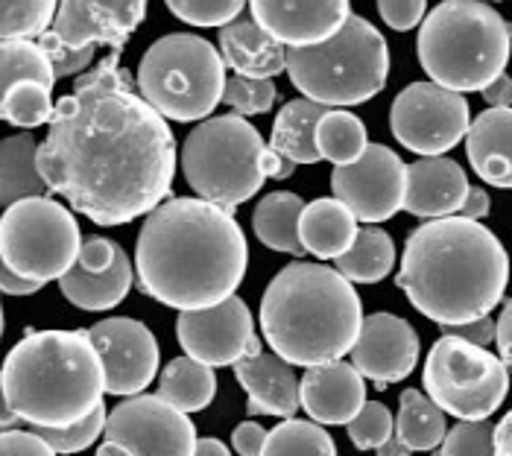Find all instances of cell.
Here are the masks:
<instances>
[{"mask_svg":"<svg viewBox=\"0 0 512 456\" xmlns=\"http://www.w3.org/2000/svg\"><path fill=\"white\" fill-rule=\"evenodd\" d=\"M39 170L53 193L97 226H126L164 205L176 138L120 68V53L79 76L56 103Z\"/></svg>","mask_w":512,"mask_h":456,"instance_id":"1","label":"cell"},{"mask_svg":"<svg viewBox=\"0 0 512 456\" xmlns=\"http://www.w3.org/2000/svg\"><path fill=\"white\" fill-rule=\"evenodd\" d=\"M246 261L249 249L235 214L191 196L158 205L135 243L141 293L179 313L232 299L246 275Z\"/></svg>","mask_w":512,"mask_h":456,"instance_id":"2","label":"cell"},{"mask_svg":"<svg viewBox=\"0 0 512 456\" xmlns=\"http://www.w3.org/2000/svg\"><path fill=\"white\" fill-rule=\"evenodd\" d=\"M510 258L486 226L445 217L410 231L395 287L436 325H466L489 316L507 290Z\"/></svg>","mask_w":512,"mask_h":456,"instance_id":"3","label":"cell"},{"mask_svg":"<svg viewBox=\"0 0 512 456\" xmlns=\"http://www.w3.org/2000/svg\"><path fill=\"white\" fill-rule=\"evenodd\" d=\"M261 328L273 354L290 366H325L355 348L363 307L352 281L325 264L293 261L261 299Z\"/></svg>","mask_w":512,"mask_h":456,"instance_id":"4","label":"cell"},{"mask_svg":"<svg viewBox=\"0 0 512 456\" xmlns=\"http://www.w3.org/2000/svg\"><path fill=\"white\" fill-rule=\"evenodd\" d=\"M106 392L100 351L88 331H33L3 363V398L21 421L62 430L88 418Z\"/></svg>","mask_w":512,"mask_h":456,"instance_id":"5","label":"cell"},{"mask_svg":"<svg viewBox=\"0 0 512 456\" xmlns=\"http://www.w3.org/2000/svg\"><path fill=\"white\" fill-rule=\"evenodd\" d=\"M416 50L436 85L454 94H483L498 76L507 74L512 24L489 3L445 0L428 12Z\"/></svg>","mask_w":512,"mask_h":456,"instance_id":"6","label":"cell"},{"mask_svg":"<svg viewBox=\"0 0 512 456\" xmlns=\"http://www.w3.org/2000/svg\"><path fill=\"white\" fill-rule=\"evenodd\" d=\"M182 170L199 199L235 214L237 205L249 202L267 179H290L296 164L270 150L243 117L223 114L202 120L185 138Z\"/></svg>","mask_w":512,"mask_h":456,"instance_id":"7","label":"cell"},{"mask_svg":"<svg viewBox=\"0 0 512 456\" xmlns=\"http://www.w3.org/2000/svg\"><path fill=\"white\" fill-rule=\"evenodd\" d=\"M287 74L308 100L328 109L366 103L387 85V38L366 18L352 15L331 41L287 50Z\"/></svg>","mask_w":512,"mask_h":456,"instance_id":"8","label":"cell"},{"mask_svg":"<svg viewBox=\"0 0 512 456\" xmlns=\"http://www.w3.org/2000/svg\"><path fill=\"white\" fill-rule=\"evenodd\" d=\"M223 53L194 33H170L147 47L138 91L164 120L191 123L214 112L226 91Z\"/></svg>","mask_w":512,"mask_h":456,"instance_id":"9","label":"cell"},{"mask_svg":"<svg viewBox=\"0 0 512 456\" xmlns=\"http://www.w3.org/2000/svg\"><path fill=\"white\" fill-rule=\"evenodd\" d=\"M82 243L74 214L50 196L21 199L3 211L0 258L21 278L39 284L59 281L74 269Z\"/></svg>","mask_w":512,"mask_h":456,"instance_id":"10","label":"cell"},{"mask_svg":"<svg viewBox=\"0 0 512 456\" xmlns=\"http://www.w3.org/2000/svg\"><path fill=\"white\" fill-rule=\"evenodd\" d=\"M422 383L445 416L483 421L504 404L510 392V369L489 348L442 334L425 360Z\"/></svg>","mask_w":512,"mask_h":456,"instance_id":"11","label":"cell"},{"mask_svg":"<svg viewBox=\"0 0 512 456\" xmlns=\"http://www.w3.org/2000/svg\"><path fill=\"white\" fill-rule=\"evenodd\" d=\"M197 427L158 395H132L109 413L97 456H194Z\"/></svg>","mask_w":512,"mask_h":456,"instance_id":"12","label":"cell"},{"mask_svg":"<svg viewBox=\"0 0 512 456\" xmlns=\"http://www.w3.org/2000/svg\"><path fill=\"white\" fill-rule=\"evenodd\" d=\"M472 129V112L463 94L436 82L407 85L390 106V132L416 155L439 158L454 150Z\"/></svg>","mask_w":512,"mask_h":456,"instance_id":"13","label":"cell"},{"mask_svg":"<svg viewBox=\"0 0 512 456\" xmlns=\"http://www.w3.org/2000/svg\"><path fill=\"white\" fill-rule=\"evenodd\" d=\"M334 199H340L357 223L378 226L404 211L407 164L384 144H369L363 158L349 167H334L331 173Z\"/></svg>","mask_w":512,"mask_h":456,"instance_id":"14","label":"cell"},{"mask_svg":"<svg viewBox=\"0 0 512 456\" xmlns=\"http://www.w3.org/2000/svg\"><path fill=\"white\" fill-rule=\"evenodd\" d=\"M176 337L188 357L211 369L237 366L240 360L261 354V340L255 337V319L246 302L237 296L205 310L179 313Z\"/></svg>","mask_w":512,"mask_h":456,"instance_id":"15","label":"cell"},{"mask_svg":"<svg viewBox=\"0 0 512 456\" xmlns=\"http://www.w3.org/2000/svg\"><path fill=\"white\" fill-rule=\"evenodd\" d=\"M100 351L109 395H144L158 372V342L153 331L129 316H112L88 328Z\"/></svg>","mask_w":512,"mask_h":456,"instance_id":"16","label":"cell"},{"mask_svg":"<svg viewBox=\"0 0 512 456\" xmlns=\"http://www.w3.org/2000/svg\"><path fill=\"white\" fill-rule=\"evenodd\" d=\"M419 334L416 328L395 313H372L363 319L360 337L352 348V366L375 389L404 380L419 363Z\"/></svg>","mask_w":512,"mask_h":456,"instance_id":"17","label":"cell"},{"mask_svg":"<svg viewBox=\"0 0 512 456\" xmlns=\"http://www.w3.org/2000/svg\"><path fill=\"white\" fill-rule=\"evenodd\" d=\"M144 15L147 3L141 0H65L59 3L53 33L74 50L106 44L120 53Z\"/></svg>","mask_w":512,"mask_h":456,"instance_id":"18","label":"cell"},{"mask_svg":"<svg viewBox=\"0 0 512 456\" xmlns=\"http://www.w3.org/2000/svg\"><path fill=\"white\" fill-rule=\"evenodd\" d=\"M252 18L264 33L276 38L287 50L316 47L337 36L352 18L346 0H316V3H284V0H255Z\"/></svg>","mask_w":512,"mask_h":456,"instance_id":"19","label":"cell"},{"mask_svg":"<svg viewBox=\"0 0 512 456\" xmlns=\"http://www.w3.org/2000/svg\"><path fill=\"white\" fill-rule=\"evenodd\" d=\"M466 170L454 158H419L407 164V193L404 211L425 220H445L460 214L469 199Z\"/></svg>","mask_w":512,"mask_h":456,"instance_id":"20","label":"cell"},{"mask_svg":"<svg viewBox=\"0 0 512 456\" xmlns=\"http://www.w3.org/2000/svg\"><path fill=\"white\" fill-rule=\"evenodd\" d=\"M302 410L316 424H349L366 407V383L355 366L337 360L314 366L299 383Z\"/></svg>","mask_w":512,"mask_h":456,"instance_id":"21","label":"cell"},{"mask_svg":"<svg viewBox=\"0 0 512 456\" xmlns=\"http://www.w3.org/2000/svg\"><path fill=\"white\" fill-rule=\"evenodd\" d=\"M237 383L246 389V413L249 416L293 418L302 407L299 378L287 360L278 354H255L235 366Z\"/></svg>","mask_w":512,"mask_h":456,"instance_id":"22","label":"cell"},{"mask_svg":"<svg viewBox=\"0 0 512 456\" xmlns=\"http://www.w3.org/2000/svg\"><path fill=\"white\" fill-rule=\"evenodd\" d=\"M220 53L226 68L246 79H273L287 71V47L258 27L252 15H240L235 24L220 30Z\"/></svg>","mask_w":512,"mask_h":456,"instance_id":"23","label":"cell"},{"mask_svg":"<svg viewBox=\"0 0 512 456\" xmlns=\"http://www.w3.org/2000/svg\"><path fill=\"white\" fill-rule=\"evenodd\" d=\"M472 170L492 188H512V109H486L466 135Z\"/></svg>","mask_w":512,"mask_h":456,"instance_id":"24","label":"cell"},{"mask_svg":"<svg viewBox=\"0 0 512 456\" xmlns=\"http://www.w3.org/2000/svg\"><path fill=\"white\" fill-rule=\"evenodd\" d=\"M357 217L340 202V199H314L305 205L302 220H299V237L305 252L316 258H343L355 246Z\"/></svg>","mask_w":512,"mask_h":456,"instance_id":"25","label":"cell"},{"mask_svg":"<svg viewBox=\"0 0 512 456\" xmlns=\"http://www.w3.org/2000/svg\"><path fill=\"white\" fill-rule=\"evenodd\" d=\"M328 112H331L328 106L314 103L308 97L284 103V109H278L276 123H273L270 150L290 158L293 164H316V161H322L319 147H316V126H319V120Z\"/></svg>","mask_w":512,"mask_h":456,"instance_id":"26","label":"cell"},{"mask_svg":"<svg viewBox=\"0 0 512 456\" xmlns=\"http://www.w3.org/2000/svg\"><path fill=\"white\" fill-rule=\"evenodd\" d=\"M53 190L39 170V144L30 132L12 135L0 144V199L12 208L21 199L50 196Z\"/></svg>","mask_w":512,"mask_h":456,"instance_id":"27","label":"cell"},{"mask_svg":"<svg viewBox=\"0 0 512 456\" xmlns=\"http://www.w3.org/2000/svg\"><path fill=\"white\" fill-rule=\"evenodd\" d=\"M135 281V269L129 258H123L118 266L103 269V272H88L74 264L71 272L59 278V290L68 302L79 310H112L115 304L126 299L129 287Z\"/></svg>","mask_w":512,"mask_h":456,"instance_id":"28","label":"cell"},{"mask_svg":"<svg viewBox=\"0 0 512 456\" xmlns=\"http://www.w3.org/2000/svg\"><path fill=\"white\" fill-rule=\"evenodd\" d=\"M302 211H305L302 196H296L290 190H276V193L264 196L255 205V214H252L255 237L273 252H287V255L302 258L305 255V246H302V237H299Z\"/></svg>","mask_w":512,"mask_h":456,"instance_id":"29","label":"cell"},{"mask_svg":"<svg viewBox=\"0 0 512 456\" xmlns=\"http://www.w3.org/2000/svg\"><path fill=\"white\" fill-rule=\"evenodd\" d=\"M217 395V375L211 366L194 357H176L164 366L158 380V398L176 407L179 413H199Z\"/></svg>","mask_w":512,"mask_h":456,"instance_id":"30","label":"cell"},{"mask_svg":"<svg viewBox=\"0 0 512 456\" xmlns=\"http://www.w3.org/2000/svg\"><path fill=\"white\" fill-rule=\"evenodd\" d=\"M395 436L410 451H436L448 436L445 413L419 389H404L395 416Z\"/></svg>","mask_w":512,"mask_h":456,"instance_id":"31","label":"cell"},{"mask_svg":"<svg viewBox=\"0 0 512 456\" xmlns=\"http://www.w3.org/2000/svg\"><path fill=\"white\" fill-rule=\"evenodd\" d=\"M395 266L393 237L378 226L360 228L355 246L337 258V272L352 284H378L384 281Z\"/></svg>","mask_w":512,"mask_h":456,"instance_id":"32","label":"cell"},{"mask_svg":"<svg viewBox=\"0 0 512 456\" xmlns=\"http://www.w3.org/2000/svg\"><path fill=\"white\" fill-rule=\"evenodd\" d=\"M316 147L322 158L334 161L337 167H349L369 150L366 126L357 114L346 109H331L316 126Z\"/></svg>","mask_w":512,"mask_h":456,"instance_id":"33","label":"cell"},{"mask_svg":"<svg viewBox=\"0 0 512 456\" xmlns=\"http://www.w3.org/2000/svg\"><path fill=\"white\" fill-rule=\"evenodd\" d=\"M21 82H41L47 88L56 85L50 56L39 41H6L0 44V91H9Z\"/></svg>","mask_w":512,"mask_h":456,"instance_id":"34","label":"cell"},{"mask_svg":"<svg viewBox=\"0 0 512 456\" xmlns=\"http://www.w3.org/2000/svg\"><path fill=\"white\" fill-rule=\"evenodd\" d=\"M261 456H337V445L316 421L287 418L267 436Z\"/></svg>","mask_w":512,"mask_h":456,"instance_id":"35","label":"cell"},{"mask_svg":"<svg viewBox=\"0 0 512 456\" xmlns=\"http://www.w3.org/2000/svg\"><path fill=\"white\" fill-rule=\"evenodd\" d=\"M53 114V88L41 82H21L9 91H0V117L18 129H36L44 123L50 126Z\"/></svg>","mask_w":512,"mask_h":456,"instance_id":"36","label":"cell"},{"mask_svg":"<svg viewBox=\"0 0 512 456\" xmlns=\"http://www.w3.org/2000/svg\"><path fill=\"white\" fill-rule=\"evenodd\" d=\"M59 6L53 0H3L0 3V38L30 41L50 33L56 24Z\"/></svg>","mask_w":512,"mask_h":456,"instance_id":"37","label":"cell"},{"mask_svg":"<svg viewBox=\"0 0 512 456\" xmlns=\"http://www.w3.org/2000/svg\"><path fill=\"white\" fill-rule=\"evenodd\" d=\"M106 424H109V410H106V404H100L91 416L82 418L79 424L62 427V430L33 427V433H39L56 454H79V451L91 448L106 433Z\"/></svg>","mask_w":512,"mask_h":456,"instance_id":"38","label":"cell"},{"mask_svg":"<svg viewBox=\"0 0 512 456\" xmlns=\"http://www.w3.org/2000/svg\"><path fill=\"white\" fill-rule=\"evenodd\" d=\"M434 456H495V424L489 418L457 421Z\"/></svg>","mask_w":512,"mask_h":456,"instance_id":"39","label":"cell"},{"mask_svg":"<svg viewBox=\"0 0 512 456\" xmlns=\"http://www.w3.org/2000/svg\"><path fill=\"white\" fill-rule=\"evenodd\" d=\"M346 430L357 451H378L395 436V418L381 401H366V407L357 413L355 421L346 424Z\"/></svg>","mask_w":512,"mask_h":456,"instance_id":"40","label":"cell"},{"mask_svg":"<svg viewBox=\"0 0 512 456\" xmlns=\"http://www.w3.org/2000/svg\"><path fill=\"white\" fill-rule=\"evenodd\" d=\"M223 103L237 117L267 114L273 109V103H276V85H273V79H246V76L235 74L226 82Z\"/></svg>","mask_w":512,"mask_h":456,"instance_id":"41","label":"cell"},{"mask_svg":"<svg viewBox=\"0 0 512 456\" xmlns=\"http://www.w3.org/2000/svg\"><path fill=\"white\" fill-rule=\"evenodd\" d=\"M167 9L194 27H229L243 15L240 0H170Z\"/></svg>","mask_w":512,"mask_h":456,"instance_id":"42","label":"cell"},{"mask_svg":"<svg viewBox=\"0 0 512 456\" xmlns=\"http://www.w3.org/2000/svg\"><path fill=\"white\" fill-rule=\"evenodd\" d=\"M39 44L41 50L50 56V65H53L56 79H65V76H74L79 74V71H85V68H91L94 53H97V47H88V50H74V47H68L62 38H56L53 30H50L47 36H41Z\"/></svg>","mask_w":512,"mask_h":456,"instance_id":"43","label":"cell"},{"mask_svg":"<svg viewBox=\"0 0 512 456\" xmlns=\"http://www.w3.org/2000/svg\"><path fill=\"white\" fill-rule=\"evenodd\" d=\"M378 15L384 18L387 27H393L395 33H407V30L425 24L428 3L425 0H381Z\"/></svg>","mask_w":512,"mask_h":456,"instance_id":"44","label":"cell"},{"mask_svg":"<svg viewBox=\"0 0 512 456\" xmlns=\"http://www.w3.org/2000/svg\"><path fill=\"white\" fill-rule=\"evenodd\" d=\"M0 456H59L33 430H3Z\"/></svg>","mask_w":512,"mask_h":456,"instance_id":"45","label":"cell"},{"mask_svg":"<svg viewBox=\"0 0 512 456\" xmlns=\"http://www.w3.org/2000/svg\"><path fill=\"white\" fill-rule=\"evenodd\" d=\"M442 334L457 337V340L472 342V345H480V348H489L492 342H498V319L483 316V319H474V322H466V325L442 328Z\"/></svg>","mask_w":512,"mask_h":456,"instance_id":"46","label":"cell"},{"mask_svg":"<svg viewBox=\"0 0 512 456\" xmlns=\"http://www.w3.org/2000/svg\"><path fill=\"white\" fill-rule=\"evenodd\" d=\"M267 436H270V430H264L258 421H243V424H237L232 445L240 456H261L267 448Z\"/></svg>","mask_w":512,"mask_h":456,"instance_id":"47","label":"cell"},{"mask_svg":"<svg viewBox=\"0 0 512 456\" xmlns=\"http://www.w3.org/2000/svg\"><path fill=\"white\" fill-rule=\"evenodd\" d=\"M41 287H44V284L30 281V278H21V275L12 272L9 266L0 269V290H3L6 296H33V293H39Z\"/></svg>","mask_w":512,"mask_h":456,"instance_id":"48","label":"cell"},{"mask_svg":"<svg viewBox=\"0 0 512 456\" xmlns=\"http://www.w3.org/2000/svg\"><path fill=\"white\" fill-rule=\"evenodd\" d=\"M498 351H501V360L504 366L512 372V299L504 302V310L498 316Z\"/></svg>","mask_w":512,"mask_h":456,"instance_id":"49","label":"cell"},{"mask_svg":"<svg viewBox=\"0 0 512 456\" xmlns=\"http://www.w3.org/2000/svg\"><path fill=\"white\" fill-rule=\"evenodd\" d=\"M489 211H492V199H489V193H486L483 188H472L469 190L466 205L460 208V217H463V220H474V223H480L483 217H489Z\"/></svg>","mask_w":512,"mask_h":456,"instance_id":"50","label":"cell"},{"mask_svg":"<svg viewBox=\"0 0 512 456\" xmlns=\"http://www.w3.org/2000/svg\"><path fill=\"white\" fill-rule=\"evenodd\" d=\"M483 100H486L492 109H512V76H498V79L483 91Z\"/></svg>","mask_w":512,"mask_h":456,"instance_id":"51","label":"cell"},{"mask_svg":"<svg viewBox=\"0 0 512 456\" xmlns=\"http://www.w3.org/2000/svg\"><path fill=\"white\" fill-rule=\"evenodd\" d=\"M495 456H512V410L495 424Z\"/></svg>","mask_w":512,"mask_h":456,"instance_id":"52","label":"cell"},{"mask_svg":"<svg viewBox=\"0 0 512 456\" xmlns=\"http://www.w3.org/2000/svg\"><path fill=\"white\" fill-rule=\"evenodd\" d=\"M194 456H232V451L220 439H199Z\"/></svg>","mask_w":512,"mask_h":456,"instance_id":"53","label":"cell"},{"mask_svg":"<svg viewBox=\"0 0 512 456\" xmlns=\"http://www.w3.org/2000/svg\"><path fill=\"white\" fill-rule=\"evenodd\" d=\"M378 456H413V451H410L407 445H401L398 436H393L390 442H384V445L378 448Z\"/></svg>","mask_w":512,"mask_h":456,"instance_id":"54","label":"cell"},{"mask_svg":"<svg viewBox=\"0 0 512 456\" xmlns=\"http://www.w3.org/2000/svg\"><path fill=\"white\" fill-rule=\"evenodd\" d=\"M0 421H3V427H6V430H9V424H12V421H21V418H18V413L12 410V404H9L6 398H3V416H0Z\"/></svg>","mask_w":512,"mask_h":456,"instance_id":"55","label":"cell"}]
</instances>
